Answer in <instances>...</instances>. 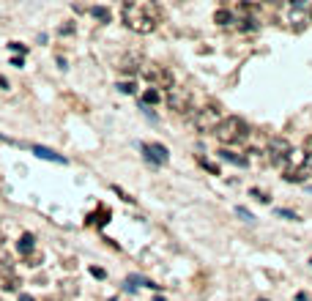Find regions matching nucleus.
<instances>
[{
	"label": "nucleus",
	"mask_w": 312,
	"mask_h": 301,
	"mask_svg": "<svg viewBox=\"0 0 312 301\" xmlns=\"http://www.w3.org/2000/svg\"><path fill=\"white\" fill-rule=\"evenodd\" d=\"M126 28H132L134 33H153L159 25V6L153 3H124L121 6Z\"/></svg>",
	"instance_id": "f257e3e1"
},
{
	"label": "nucleus",
	"mask_w": 312,
	"mask_h": 301,
	"mask_svg": "<svg viewBox=\"0 0 312 301\" xmlns=\"http://www.w3.org/2000/svg\"><path fill=\"white\" fill-rule=\"evenodd\" d=\"M247 132H250V126L241 115H228V118H222V123L216 126L214 134L222 145H233V142H241L247 137Z\"/></svg>",
	"instance_id": "f03ea898"
},
{
	"label": "nucleus",
	"mask_w": 312,
	"mask_h": 301,
	"mask_svg": "<svg viewBox=\"0 0 312 301\" xmlns=\"http://www.w3.org/2000/svg\"><path fill=\"white\" fill-rule=\"evenodd\" d=\"M222 112L216 107H203V110H194L192 112V120H194V129L197 132H216V126L222 123Z\"/></svg>",
	"instance_id": "7ed1b4c3"
},
{
	"label": "nucleus",
	"mask_w": 312,
	"mask_h": 301,
	"mask_svg": "<svg viewBox=\"0 0 312 301\" xmlns=\"http://www.w3.org/2000/svg\"><path fill=\"white\" fill-rule=\"evenodd\" d=\"M143 77L148 80V82L153 85V88H173V74L165 69V66H156V63H143Z\"/></svg>",
	"instance_id": "20e7f679"
},
{
	"label": "nucleus",
	"mask_w": 312,
	"mask_h": 301,
	"mask_svg": "<svg viewBox=\"0 0 312 301\" xmlns=\"http://www.w3.org/2000/svg\"><path fill=\"white\" fill-rule=\"evenodd\" d=\"M291 151H293V145L285 140V137H271L269 145H266V154H269L271 164H277V167L285 164V159L291 156Z\"/></svg>",
	"instance_id": "39448f33"
},
{
	"label": "nucleus",
	"mask_w": 312,
	"mask_h": 301,
	"mask_svg": "<svg viewBox=\"0 0 312 301\" xmlns=\"http://www.w3.org/2000/svg\"><path fill=\"white\" fill-rule=\"evenodd\" d=\"M165 101H167V107L173 112H187V110H192L189 107V101H192V96H189V91L187 88H178V85H173L170 91H167V96H165Z\"/></svg>",
	"instance_id": "423d86ee"
},
{
	"label": "nucleus",
	"mask_w": 312,
	"mask_h": 301,
	"mask_svg": "<svg viewBox=\"0 0 312 301\" xmlns=\"http://www.w3.org/2000/svg\"><path fill=\"white\" fill-rule=\"evenodd\" d=\"M140 151H143L146 161H151V164H167L170 161V154H167V148L162 142H143Z\"/></svg>",
	"instance_id": "0eeeda50"
},
{
	"label": "nucleus",
	"mask_w": 312,
	"mask_h": 301,
	"mask_svg": "<svg viewBox=\"0 0 312 301\" xmlns=\"http://www.w3.org/2000/svg\"><path fill=\"white\" fill-rule=\"evenodd\" d=\"M143 55H137V52H129V55H124L118 60V69L121 71H126V74H132V71H137V69H143Z\"/></svg>",
	"instance_id": "6e6552de"
},
{
	"label": "nucleus",
	"mask_w": 312,
	"mask_h": 301,
	"mask_svg": "<svg viewBox=\"0 0 312 301\" xmlns=\"http://www.w3.org/2000/svg\"><path fill=\"white\" fill-rule=\"evenodd\" d=\"M39 159H47V161H55V164H66V156H61V154H55L52 148H47V145H33L30 148Z\"/></svg>",
	"instance_id": "1a4fd4ad"
},
{
	"label": "nucleus",
	"mask_w": 312,
	"mask_h": 301,
	"mask_svg": "<svg viewBox=\"0 0 312 301\" xmlns=\"http://www.w3.org/2000/svg\"><path fill=\"white\" fill-rule=\"evenodd\" d=\"M17 285H20V277L11 271V266L0 268V287L3 290H17Z\"/></svg>",
	"instance_id": "9d476101"
},
{
	"label": "nucleus",
	"mask_w": 312,
	"mask_h": 301,
	"mask_svg": "<svg viewBox=\"0 0 312 301\" xmlns=\"http://www.w3.org/2000/svg\"><path fill=\"white\" fill-rule=\"evenodd\" d=\"M33 249H36V238H33V233H22L20 241H17V252H20L22 258H28V255H33Z\"/></svg>",
	"instance_id": "9b49d317"
},
{
	"label": "nucleus",
	"mask_w": 312,
	"mask_h": 301,
	"mask_svg": "<svg viewBox=\"0 0 312 301\" xmlns=\"http://www.w3.org/2000/svg\"><path fill=\"white\" fill-rule=\"evenodd\" d=\"M219 159L230 161V164H238V167H244V164H247V159H241V156H236V154H233V151H228V148H225V151H219Z\"/></svg>",
	"instance_id": "f8f14e48"
},
{
	"label": "nucleus",
	"mask_w": 312,
	"mask_h": 301,
	"mask_svg": "<svg viewBox=\"0 0 312 301\" xmlns=\"http://www.w3.org/2000/svg\"><path fill=\"white\" fill-rule=\"evenodd\" d=\"M88 11L96 17L99 22H110V8H104V6H90Z\"/></svg>",
	"instance_id": "ddd939ff"
},
{
	"label": "nucleus",
	"mask_w": 312,
	"mask_h": 301,
	"mask_svg": "<svg viewBox=\"0 0 312 301\" xmlns=\"http://www.w3.org/2000/svg\"><path fill=\"white\" fill-rule=\"evenodd\" d=\"M156 101H162V93L156 91V88H148L146 93H143V104H156Z\"/></svg>",
	"instance_id": "4468645a"
},
{
	"label": "nucleus",
	"mask_w": 312,
	"mask_h": 301,
	"mask_svg": "<svg viewBox=\"0 0 312 301\" xmlns=\"http://www.w3.org/2000/svg\"><path fill=\"white\" fill-rule=\"evenodd\" d=\"M230 20H233V14H230V11H225V8H219V11H216V22H219V25H230Z\"/></svg>",
	"instance_id": "2eb2a0df"
},
{
	"label": "nucleus",
	"mask_w": 312,
	"mask_h": 301,
	"mask_svg": "<svg viewBox=\"0 0 312 301\" xmlns=\"http://www.w3.org/2000/svg\"><path fill=\"white\" fill-rule=\"evenodd\" d=\"M8 49H11V52H20V58L28 55V47H25V44H20V41H8Z\"/></svg>",
	"instance_id": "dca6fc26"
},
{
	"label": "nucleus",
	"mask_w": 312,
	"mask_h": 301,
	"mask_svg": "<svg viewBox=\"0 0 312 301\" xmlns=\"http://www.w3.org/2000/svg\"><path fill=\"white\" fill-rule=\"evenodd\" d=\"M236 214L244 219V222H255V217H252V211H247L244 205H238V208H236Z\"/></svg>",
	"instance_id": "f3484780"
},
{
	"label": "nucleus",
	"mask_w": 312,
	"mask_h": 301,
	"mask_svg": "<svg viewBox=\"0 0 312 301\" xmlns=\"http://www.w3.org/2000/svg\"><path fill=\"white\" fill-rule=\"evenodd\" d=\"M277 217H282V219H291V222H296V214H293V211H288V208H277Z\"/></svg>",
	"instance_id": "a211bd4d"
},
{
	"label": "nucleus",
	"mask_w": 312,
	"mask_h": 301,
	"mask_svg": "<svg viewBox=\"0 0 312 301\" xmlns=\"http://www.w3.org/2000/svg\"><path fill=\"white\" fill-rule=\"evenodd\" d=\"M118 91L121 93H134V85L132 82H118Z\"/></svg>",
	"instance_id": "6ab92c4d"
},
{
	"label": "nucleus",
	"mask_w": 312,
	"mask_h": 301,
	"mask_svg": "<svg viewBox=\"0 0 312 301\" xmlns=\"http://www.w3.org/2000/svg\"><path fill=\"white\" fill-rule=\"evenodd\" d=\"M90 274H93L96 280H104V277H107V271H104V268H96V266H90Z\"/></svg>",
	"instance_id": "aec40b11"
},
{
	"label": "nucleus",
	"mask_w": 312,
	"mask_h": 301,
	"mask_svg": "<svg viewBox=\"0 0 312 301\" xmlns=\"http://www.w3.org/2000/svg\"><path fill=\"white\" fill-rule=\"evenodd\" d=\"M61 36H69V33H74V25H61V30H58Z\"/></svg>",
	"instance_id": "412c9836"
},
{
	"label": "nucleus",
	"mask_w": 312,
	"mask_h": 301,
	"mask_svg": "<svg viewBox=\"0 0 312 301\" xmlns=\"http://www.w3.org/2000/svg\"><path fill=\"white\" fill-rule=\"evenodd\" d=\"M304 154H307V156L312 154V134H310V137H307V142H304Z\"/></svg>",
	"instance_id": "4be33fe9"
},
{
	"label": "nucleus",
	"mask_w": 312,
	"mask_h": 301,
	"mask_svg": "<svg viewBox=\"0 0 312 301\" xmlns=\"http://www.w3.org/2000/svg\"><path fill=\"white\" fill-rule=\"evenodd\" d=\"M22 63H25V58H11V66H17V69H20Z\"/></svg>",
	"instance_id": "5701e85b"
},
{
	"label": "nucleus",
	"mask_w": 312,
	"mask_h": 301,
	"mask_svg": "<svg viewBox=\"0 0 312 301\" xmlns=\"http://www.w3.org/2000/svg\"><path fill=\"white\" fill-rule=\"evenodd\" d=\"M0 88H3V91H8V80L3 77V74H0Z\"/></svg>",
	"instance_id": "b1692460"
},
{
	"label": "nucleus",
	"mask_w": 312,
	"mask_h": 301,
	"mask_svg": "<svg viewBox=\"0 0 312 301\" xmlns=\"http://www.w3.org/2000/svg\"><path fill=\"white\" fill-rule=\"evenodd\" d=\"M20 301H36V299L30 293H20Z\"/></svg>",
	"instance_id": "393cba45"
},
{
	"label": "nucleus",
	"mask_w": 312,
	"mask_h": 301,
	"mask_svg": "<svg viewBox=\"0 0 312 301\" xmlns=\"http://www.w3.org/2000/svg\"><path fill=\"white\" fill-rule=\"evenodd\" d=\"M304 170H312V154L307 156V161H304Z\"/></svg>",
	"instance_id": "a878e982"
},
{
	"label": "nucleus",
	"mask_w": 312,
	"mask_h": 301,
	"mask_svg": "<svg viewBox=\"0 0 312 301\" xmlns=\"http://www.w3.org/2000/svg\"><path fill=\"white\" fill-rule=\"evenodd\" d=\"M296 301H310V296H307V293H298V296H296Z\"/></svg>",
	"instance_id": "bb28decb"
},
{
	"label": "nucleus",
	"mask_w": 312,
	"mask_h": 301,
	"mask_svg": "<svg viewBox=\"0 0 312 301\" xmlns=\"http://www.w3.org/2000/svg\"><path fill=\"white\" fill-rule=\"evenodd\" d=\"M153 301H165V299H162V296H156V299H153Z\"/></svg>",
	"instance_id": "cd10ccee"
},
{
	"label": "nucleus",
	"mask_w": 312,
	"mask_h": 301,
	"mask_svg": "<svg viewBox=\"0 0 312 301\" xmlns=\"http://www.w3.org/2000/svg\"><path fill=\"white\" fill-rule=\"evenodd\" d=\"M257 301H266V299H257Z\"/></svg>",
	"instance_id": "c85d7f7f"
},
{
	"label": "nucleus",
	"mask_w": 312,
	"mask_h": 301,
	"mask_svg": "<svg viewBox=\"0 0 312 301\" xmlns=\"http://www.w3.org/2000/svg\"><path fill=\"white\" fill-rule=\"evenodd\" d=\"M110 301H118V299H110Z\"/></svg>",
	"instance_id": "c756f323"
},
{
	"label": "nucleus",
	"mask_w": 312,
	"mask_h": 301,
	"mask_svg": "<svg viewBox=\"0 0 312 301\" xmlns=\"http://www.w3.org/2000/svg\"><path fill=\"white\" fill-rule=\"evenodd\" d=\"M310 189H312V186H310Z\"/></svg>",
	"instance_id": "7c9ffc66"
},
{
	"label": "nucleus",
	"mask_w": 312,
	"mask_h": 301,
	"mask_svg": "<svg viewBox=\"0 0 312 301\" xmlns=\"http://www.w3.org/2000/svg\"><path fill=\"white\" fill-rule=\"evenodd\" d=\"M0 301H3V299H0Z\"/></svg>",
	"instance_id": "2f4dec72"
}]
</instances>
